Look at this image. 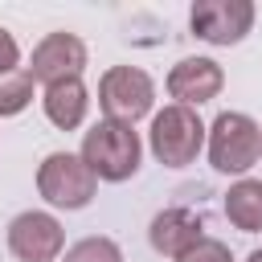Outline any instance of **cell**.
Here are the masks:
<instances>
[{
    "instance_id": "cell-1",
    "label": "cell",
    "mask_w": 262,
    "mask_h": 262,
    "mask_svg": "<svg viewBox=\"0 0 262 262\" xmlns=\"http://www.w3.org/2000/svg\"><path fill=\"white\" fill-rule=\"evenodd\" d=\"M82 164L94 172V180H127L139 168V135L127 123H94L82 139Z\"/></svg>"
},
{
    "instance_id": "cell-2",
    "label": "cell",
    "mask_w": 262,
    "mask_h": 262,
    "mask_svg": "<svg viewBox=\"0 0 262 262\" xmlns=\"http://www.w3.org/2000/svg\"><path fill=\"white\" fill-rule=\"evenodd\" d=\"M262 156V127L242 111H221L209 127V160L217 172H246Z\"/></svg>"
},
{
    "instance_id": "cell-3",
    "label": "cell",
    "mask_w": 262,
    "mask_h": 262,
    "mask_svg": "<svg viewBox=\"0 0 262 262\" xmlns=\"http://www.w3.org/2000/svg\"><path fill=\"white\" fill-rule=\"evenodd\" d=\"M151 151H156V160L160 164H168V168H184V164H192L196 160V151H201V143H205V127H201V119L188 111V106H164L156 119H151Z\"/></svg>"
},
{
    "instance_id": "cell-4",
    "label": "cell",
    "mask_w": 262,
    "mask_h": 262,
    "mask_svg": "<svg viewBox=\"0 0 262 262\" xmlns=\"http://www.w3.org/2000/svg\"><path fill=\"white\" fill-rule=\"evenodd\" d=\"M94 184H98L94 172L82 164V156H70V151H53L37 168V188L57 209H82V205H90Z\"/></svg>"
},
{
    "instance_id": "cell-5",
    "label": "cell",
    "mask_w": 262,
    "mask_h": 262,
    "mask_svg": "<svg viewBox=\"0 0 262 262\" xmlns=\"http://www.w3.org/2000/svg\"><path fill=\"white\" fill-rule=\"evenodd\" d=\"M151 102H156V86H151V78H147L143 70H135V66H115V70L102 74L98 106L106 111L111 123H127V127H131L135 119H143V115L151 111Z\"/></svg>"
},
{
    "instance_id": "cell-6",
    "label": "cell",
    "mask_w": 262,
    "mask_h": 262,
    "mask_svg": "<svg viewBox=\"0 0 262 262\" xmlns=\"http://www.w3.org/2000/svg\"><path fill=\"white\" fill-rule=\"evenodd\" d=\"M192 33L209 45H233L250 33L254 25V4L250 0H201L192 4Z\"/></svg>"
},
{
    "instance_id": "cell-7",
    "label": "cell",
    "mask_w": 262,
    "mask_h": 262,
    "mask_svg": "<svg viewBox=\"0 0 262 262\" xmlns=\"http://www.w3.org/2000/svg\"><path fill=\"white\" fill-rule=\"evenodd\" d=\"M8 250L20 262H53L61 254V225H57V217L37 213V209L12 217V225H8Z\"/></svg>"
},
{
    "instance_id": "cell-8",
    "label": "cell",
    "mask_w": 262,
    "mask_h": 262,
    "mask_svg": "<svg viewBox=\"0 0 262 262\" xmlns=\"http://www.w3.org/2000/svg\"><path fill=\"white\" fill-rule=\"evenodd\" d=\"M86 66V45L74 37V33H49L37 49H33V61H29V78L33 82H66V78H78Z\"/></svg>"
},
{
    "instance_id": "cell-9",
    "label": "cell",
    "mask_w": 262,
    "mask_h": 262,
    "mask_svg": "<svg viewBox=\"0 0 262 262\" xmlns=\"http://www.w3.org/2000/svg\"><path fill=\"white\" fill-rule=\"evenodd\" d=\"M221 82H225V74H221L217 61H209V57H184L168 74V94L180 98V106H201V102L217 98Z\"/></svg>"
},
{
    "instance_id": "cell-10",
    "label": "cell",
    "mask_w": 262,
    "mask_h": 262,
    "mask_svg": "<svg viewBox=\"0 0 262 262\" xmlns=\"http://www.w3.org/2000/svg\"><path fill=\"white\" fill-rule=\"evenodd\" d=\"M205 221L192 213V209H164L156 221H151V246L160 250V254H172V258H180L188 246H196L205 233Z\"/></svg>"
},
{
    "instance_id": "cell-11",
    "label": "cell",
    "mask_w": 262,
    "mask_h": 262,
    "mask_svg": "<svg viewBox=\"0 0 262 262\" xmlns=\"http://www.w3.org/2000/svg\"><path fill=\"white\" fill-rule=\"evenodd\" d=\"M86 106H90V94H86L82 78H66V82L45 86V115H49L53 127L74 131V127L86 119Z\"/></svg>"
},
{
    "instance_id": "cell-12",
    "label": "cell",
    "mask_w": 262,
    "mask_h": 262,
    "mask_svg": "<svg viewBox=\"0 0 262 262\" xmlns=\"http://www.w3.org/2000/svg\"><path fill=\"white\" fill-rule=\"evenodd\" d=\"M225 217L242 233H258L262 229V180H237L225 192Z\"/></svg>"
},
{
    "instance_id": "cell-13",
    "label": "cell",
    "mask_w": 262,
    "mask_h": 262,
    "mask_svg": "<svg viewBox=\"0 0 262 262\" xmlns=\"http://www.w3.org/2000/svg\"><path fill=\"white\" fill-rule=\"evenodd\" d=\"M29 102H33V78H29V70H8V74H0V119L20 115Z\"/></svg>"
},
{
    "instance_id": "cell-14",
    "label": "cell",
    "mask_w": 262,
    "mask_h": 262,
    "mask_svg": "<svg viewBox=\"0 0 262 262\" xmlns=\"http://www.w3.org/2000/svg\"><path fill=\"white\" fill-rule=\"evenodd\" d=\"M66 262H123V254L111 237H86L66 254Z\"/></svg>"
},
{
    "instance_id": "cell-15",
    "label": "cell",
    "mask_w": 262,
    "mask_h": 262,
    "mask_svg": "<svg viewBox=\"0 0 262 262\" xmlns=\"http://www.w3.org/2000/svg\"><path fill=\"white\" fill-rule=\"evenodd\" d=\"M176 262H233V254H229V246H221V242H213V237H201V242L188 246Z\"/></svg>"
},
{
    "instance_id": "cell-16",
    "label": "cell",
    "mask_w": 262,
    "mask_h": 262,
    "mask_svg": "<svg viewBox=\"0 0 262 262\" xmlns=\"http://www.w3.org/2000/svg\"><path fill=\"white\" fill-rule=\"evenodd\" d=\"M16 61H20V49H16V41H12V33L0 25V74H8V70H16Z\"/></svg>"
},
{
    "instance_id": "cell-17",
    "label": "cell",
    "mask_w": 262,
    "mask_h": 262,
    "mask_svg": "<svg viewBox=\"0 0 262 262\" xmlns=\"http://www.w3.org/2000/svg\"><path fill=\"white\" fill-rule=\"evenodd\" d=\"M250 262H262V250H254V254H250Z\"/></svg>"
}]
</instances>
